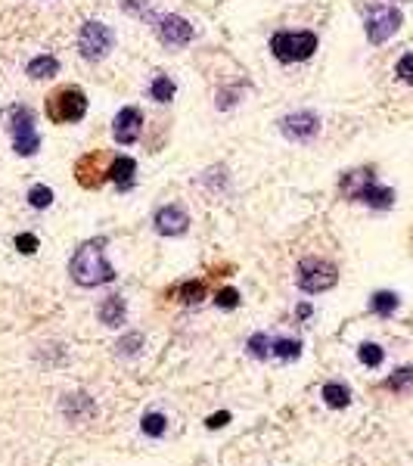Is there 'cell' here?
<instances>
[{"instance_id": "obj_20", "label": "cell", "mask_w": 413, "mask_h": 466, "mask_svg": "<svg viewBox=\"0 0 413 466\" xmlns=\"http://www.w3.org/2000/svg\"><path fill=\"white\" fill-rule=\"evenodd\" d=\"M174 93H177V88H174V81H171L168 75H155L152 78L150 97L155 100V103H171V100H174Z\"/></svg>"}, {"instance_id": "obj_31", "label": "cell", "mask_w": 413, "mask_h": 466, "mask_svg": "<svg viewBox=\"0 0 413 466\" xmlns=\"http://www.w3.org/2000/svg\"><path fill=\"white\" fill-rule=\"evenodd\" d=\"M227 423H230V410H221V414H212L205 419L208 429H221V426H227Z\"/></svg>"}, {"instance_id": "obj_2", "label": "cell", "mask_w": 413, "mask_h": 466, "mask_svg": "<svg viewBox=\"0 0 413 466\" xmlns=\"http://www.w3.org/2000/svg\"><path fill=\"white\" fill-rule=\"evenodd\" d=\"M47 119L53 124H72V121H81L88 115V97H84L81 88L75 84H66V88H56L47 97V106H44Z\"/></svg>"}, {"instance_id": "obj_10", "label": "cell", "mask_w": 413, "mask_h": 466, "mask_svg": "<svg viewBox=\"0 0 413 466\" xmlns=\"http://www.w3.org/2000/svg\"><path fill=\"white\" fill-rule=\"evenodd\" d=\"M140 134H143V112L134 106H124L119 115H115V121H112V137H115V143H121V146H131V143H137Z\"/></svg>"}, {"instance_id": "obj_12", "label": "cell", "mask_w": 413, "mask_h": 466, "mask_svg": "<svg viewBox=\"0 0 413 466\" xmlns=\"http://www.w3.org/2000/svg\"><path fill=\"white\" fill-rule=\"evenodd\" d=\"M155 31H159V41L168 44V47H186L193 41V25L184 19V16H162L155 22Z\"/></svg>"}, {"instance_id": "obj_21", "label": "cell", "mask_w": 413, "mask_h": 466, "mask_svg": "<svg viewBox=\"0 0 413 466\" xmlns=\"http://www.w3.org/2000/svg\"><path fill=\"white\" fill-rule=\"evenodd\" d=\"M357 361H361L364 367H379V364L385 361L383 345H376V342H364V345L357 348Z\"/></svg>"}, {"instance_id": "obj_6", "label": "cell", "mask_w": 413, "mask_h": 466, "mask_svg": "<svg viewBox=\"0 0 413 466\" xmlns=\"http://www.w3.org/2000/svg\"><path fill=\"white\" fill-rule=\"evenodd\" d=\"M10 131H13V150L19 155H35L41 150V134L35 131V112L28 106H16L10 112Z\"/></svg>"}, {"instance_id": "obj_13", "label": "cell", "mask_w": 413, "mask_h": 466, "mask_svg": "<svg viewBox=\"0 0 413 466\" xmlns=\"http://www.w3.org/2000/svg\"><path fill=\"white\" fill-rule=\"evenodd\" d=\"M354 202H367L370 208H392L395 205V190H392V186L376 184V177H370V181L357 190Z\"/></svg>"}, {"instance_id": "obj_3", "label": "cell", "mask_w": 413, "mask_h": 466, "mask_svg": "<svg viewBox=\"0 0 413 466\" xmlns=\"http://www.w3.org/2000/svg\"><path fill=\"white\" fill-rule=\"evenodd\" d=\"M317 50V35L314 31H277L270 37V53L280 62H301L311 59Z\"/></svg>"}, {"instance_id": "obj_25", "label": "cell", "mask_w": 413, "mask_h": 466, "mask_svg": "<svg viewBox=\"0 0 413 466\" xmlns=\"http://www.w3.org/2000/svg\"><path fill=\"white\" fill-rule=\"evenodd\" d=\"M246 348H249V354H252V357L264 361V357L270 354V339H268V333H255V336L246 342Z\"/></svg>"}, {"instance_id": "obj_8", "label": "cell", "mask_w": 413, "mask_h": 466, "mask_svg": "<svg viewBox=\"0 0 413 466\" xmlns=\"http://www.w3.org/2000/svg\"><path fill=\"white\" fill-rule=\"evenodd\" d=\"M280 131H283L286 140H295V143H308L321 134V115L311 112V109H299V112H289L280 119Z\"/></svg>"}, {"instance_id": "obj_27", "label": "cell", "mask_w": 413, "mask_h": 466, "mask_svg": "<svg viewBox=\"0 0 413 466\" xmlns=\"http://www.w3.org/2000/svg\"><path fill=\"white\" fill-rule=\"evenodd\" d=\"M140 345H143V336L140 333H131V336H124V339H119V354H128V357H134L137 352H140Z\"/></svg>"}, {"instance_id": "obj_19", "label": "cell", "mask_w": 413, "mask_h": 466, "mask_svg": "<svg viewBox=\"0 0 413 466\" xmlns=\"http://www.w3.org/2000/svg\"><path fill=\"white\" fill-rule=\"evenodd\" d=\"M323 401L330 404L333 410H342V407L352 404V392H348V386H342V383H326L323 386Z\"/></svg>"}, {"instance_id": "obj_5", "label": "cell", "mask_w": 413, "mask_h": 466, "mask_svg": "<svg viewBox=\"0 0 413 466\" xmlns=\"http://www.w3.org/2000/svg\"><path fill=\"white\" fill-rule=\"evenodd\" d=\"M404 25V16L398 6H388V4H376L367 10V19H364V31H367V41L370 44H385L392 35H398V28Z\"/></svg>"}, {"instance_id": "obj_32", "label": "cell", "mask_w": 413, "mask_h": 466, "mask_svg": "<svg viewBox=\"0 0 413 466\" xmlns=\"http://www.w3.org/2000/svg\"><path fill=\"white\" fill-rule=\"evenodd\" d=\"M121 4H124V10H128V13H146L143 0H121Z\"/></svg>"}, {"instance_id": "obj_24", "label": "cell", "mask_w": 413, "mask_h": 466, "mask_svg": "<svg viewBox=\"0 0 413 466\" xmlns=\"http://www.w3.org/2000/svg\"><path fill=\"white\" fill-rule=\"evenodd\" d=\"M140 429L146 435H152V438H159V435H165V429H168V419H165V414H146L143 423H140Z\"/></svg>"}, {"instance_id": "obj_11", "label": "cell", "mask_w": 413, "mask_h": 466, "mask_svg": "<svg viewBox=\"0 0 413 466\" xmlns=\"http://www.w3.org/2000/svg\"><path fill=\"white\" fill-rule=\"evenodd\" d=\"M152 224L155 233H162V237H184L190 230V215H186L184 205H162L152 215Z\"/></svg>"}, {"instance_id": "obj_23", "label": "cell", "mask_w": 413, "mask_h": 466, "mask_svg": "<svg viewBox=\"0 0 413 466\" xmlns=\"http://www.w3.org/2000/svg\"><path fill=\"white\" fill-rule=\"evenodd\" d=\"M28 202H31V208H50L53 205V190L50 186H44V184H35L28 190Z\"/></svg>"}, {"instance_id": "obj_7", "label": "cell", "mask_w": 413, "mask_h": 466, "mask_svg": "<svg viewBox=\"0 0 413 466\" xmlns=\"http://www.w3.org/2000/svg\"><path fill=\"white\" fill-rule=\"evenodd\" d=\"M115 47V35L112 28L103 25V22H84L81 25V35H78V50H81L84 59L97 62L109 56V50Z\"/></svg>"}, {"instance_id": "obj_28", "label": "cell", "mask_w": 413, "mask_h": 466, "mask_svg": "<svg viewBox=\"0 0 413 466\" xmlns=\"http://www.w3.org/2000/svg\"><path fill=\"white\" fill-rule=\"evenodd\" d=\"M37 246H41V243H37L35 233H19V237H16V249H19L22 255H35Z\"/></svg>"}, {"instance_id": "obj_14", "label": "cell", "mask_w": 413, "mask_h": 466, "mask_svg": "<svg viewBox=\"0 0 413 466\" xmlns=\"http://www.w3.org/2000/svg\"><path fill=\"white\" fill-rule=\"evenodd\" d=\"M134 174H137V162L131 155H119V159L109 165V181H115L119 190H131L134 186Z\"/></svg>"}, {"instance_id": "obj_4", "label": "cell", "mask_w": 413, "mask_h": 466, "mask_svg": "<svg viewBox=\"0 0 413 466\" xmlns=\"http://www.w3.org/2000/svg\"><path fill=\"white\" fill-rule=\"evenodd\" d=\"M295 283L305 292H326L339 283V268L326 258H301L295 270Z\"/></svg>"}, {"instance_id": "obj_9", "label": "cell", "mask_w": 413, "mask_h": 466, "mask_svg": "<svg viewBox=\"0 0 413 466\" xmlns=\"http://www.w3.org/2000/svg\"><path fill=\"white\" fill-rule=\"evenodd\" d=\"M75 177H78V184H81L84 190H97V186H103V181H109V168H103V153L93 150L88 155H81V159L75 162Z\"/></svg>"}, {"instance_id": "obj_1", "label": "cell", "mask_w": 413, "mask_h": 466, "mask_svg": "<svg viewBox=\"0 0 413 466\" xmlns=\"http://www.w3.org/2000/svg\"><path fill=\"white\" fill-rule=\"evenodd\" d=\"M106 239H90V243L78 246V252L72 255L68 261V274L78 286L84 289H93V286H103V283H112L115 280V270L112 264L106 261V252H103Z\"/></svg>"}, {"instance_id": "obj_26", "label": "cell", "mask_w": 413, "mask_h": 466, "mask_svg": "<svg viewBox=\"0 0 413 466\" xmlns=\"http://www.w3.org/2000/svg\"><path fill=\"white\" fill-rule=\"evenodd\" d=\"M410 383H413V367H401L385 379V388L388 392H401V388H407Z\"/></svg>"}, {"instance_id": "obj_18", "label": "cell", "mask_w": 413, "mask_h": 466, "mask_svg": "<svg viewBox=\"0 0 413 466\" xmlns=\"http://www.w3.org/2000/svg\"><path fill=\"white\" fill-rule=\"evenodd\" d=\"M174 295L184 301V305H199V301L205 299V283H202V280H184V283L174 289Z\"/></svg>"}, {"instance_id": "obj_33", "label": "cell", "mask_w": 413, "mask_h": 466, "mask_svg": "<svg viewBox=\"0 0 413 466\" xmlns=\"http://www.w3.org/2000/svg\"><path fill=\"white\" fill-rule=\"evenodd\" d=\"M299 317H311V305L305 301V305H299Z\"/></svg>"}, {"instance_id": "obj_29", "label": "cell", "mask_w": 413, "mask_h": 466, "mask_svg": "<svg viewBox=\"0 0 413 466\" xmlns=\"http://www.w3.org/2000/svg\"><path fill=\"white\" fill-rule=\"evenodd\" d=\"M217 308H227V311H233V308H237L239 305V292L237 289H233V286H227V289H221V292H217Z\"/></svg>"}, {"instance_id": "obj_17", "label": "cell", "mask_w": 413, "mask_h": 466, "mask_svg": "<svg viewBox=\"0 0 413 466\" xmlns=\"http://www.w3.org/2000/svg\"><path fill=\"white\" fill-rule=\"evenodd\" d=\"M56 72H59V59L56 56H47V53H44V56H35L25 66V75L35 78V81H41V78H53Z\"/></svg>"}, {"instance_id": "obj_15", "label": "cell", "mask_w": 413, "mask_h": 466, "mask_svg": "<svg viewBox=\"0 0 413 466\" xmlns=\"http://www.w3.org/2000/svg\"><path fill=\"white\" fill-rule=\"evenodd\" d=\"M124 314H128V305H124L121 295H109L103 305H100V321L106 326H121Z\"/></svg>"}, {"instance_id": "obj_16", "label": "cell", "mask_w": 413, "mask_h": 466, "mask_svg": "<svg viewBox=\"0 0 413 466\" xmlns=\"http://www.w3.org/2000/svg\"><path fill=\"white\" fill-rule=\"evenodd\" d=\"M398 305H401L398 292L379 289V292H373V295H370V311H373V314H379V317H392L395 311H398Z\"/></svg>"}, {"instance_id": "obj_22", "label": "cell", "mask_w": 413, "mask_h": 466, "mask_svg": "<svg viewBox=\"0 0 413 466\" xmlns=\"http://www.w3.org/2000/svg\"><path fill=\"white\" fill-rule=\"evenodd\" d=\"M270 354L283 357V361H295V357L301 354V342H292V339H277L274 345H270Z\"/></svg>"}, {"instance_id": "obj_30", "label": "cell", "mask_w": 413, "mask_h": 466, "mask_svg": "<svg viewBox=\"0 0 413 466\" xmlns=\"http://www.w3.org/2000/svg\"><path fill=\"white\" fill-rule=\"evenodd\" d=\"M395 72H398L401 81H413V53H404L398 66H395Z\"/></svg>"}]
</instances>
